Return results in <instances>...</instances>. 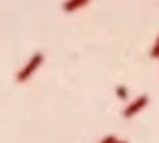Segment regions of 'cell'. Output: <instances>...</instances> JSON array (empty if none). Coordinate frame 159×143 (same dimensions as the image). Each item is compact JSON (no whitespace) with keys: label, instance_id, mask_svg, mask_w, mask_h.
Listing matches in <instances>:
<instances>
[{"label":"cell","instance_id":"cell-1","mask_svg":"<svg viewBox=\"0 0 159 143\" xmlns=\"http://www.w3.org/2000/svg\"><path fill=\"white\" fill-rule=\"evenodd\" d=\"M43 60H45L43 52H35V54L28 59V62L24 64L23 67L19 69V72L16 74V81L17 83H26V81L40 69V66L43 64Z\"/></svg>","mask_w":159,"mask_h":143},{"label":"cell","instance_id":"cell-2","mask_svg":"<svg viewBox=\"0 0 159 143\" xmlns=\"http://www.w3.org/2000/svg\"><path fill=\"white\" fill-rule=\"evenodd\" d=\"M149 103V95L147 93H143V95H139L135 100H131L130 103H126V107L123 109V117L125 119H131V117H135L139 112H142L143 109L147 107Z\"/></svg>","mask_w":159,"mask_h":143},{"label":"cell","instance_id":"cell-3","mask_svg":"<svg viewBox=\"0 0 159 143\" xmlns=\"http://www.w3.org/2000/svg\"><path fill=\"white\" fill-rule=\"evenodd\" d=\"M88 4H90V0H64L62 11L64 12H75V11H78V9L85 7Z\"/></svg>","mask_w":159,"mask_h":143},{"label":"cell","instance_id":"cell-4","mask_svg":"<svg viewBox=\"0 0 159 143\" xmlns=\"http://www.w3.org/2000/svg\"><path fill=\"white\" fill-rule=\"evenodd\" d=\"M114 93H116V98L121 100V102H126L128 95H130V92H128V88L125 86V84H118V86L114 88Z\"/></svg>","mask_w":159,"mask_h":143},{"label":"cell","instance_id":"cell-5","mask_svg":"<svg viewBox=\"0 0 159 143\" xmlns=\"http://www.w3.org/2000/svg\"><path fill=\"white\" fill-rule=\"evenodd\" d=\"M151 57L152 59H159V36H157V40L154 41V45H152V48H151Z\"/></svg>","mask_w":159,"mask_h":143},{"label":"cell","instance_id":"cell-6","mask_svg":"<svg viewBox=\"0 0 159 143\" xmlns=\"http://www.w3.org/2000/svg\"><path fill=\"white\" fill-rule=\"evenodd\" d=\"M99 143H118V136L116 135H107V136H104Z\"/></svg>","mask_w":159,"mask_h":143},{"label":"cell","instance_id":"cell-7","mask_svg":"<svg viewBox=\"0 0 159 143\" xmlns=\"http://www.w3.org/2000/svg\"><path fill=\"white\" fill-rule=\"evenodd\" d=\"M118 143H128L126 140H118Z\"/></svg>","mask_w":159,"mask_h":143}]
</instances>
